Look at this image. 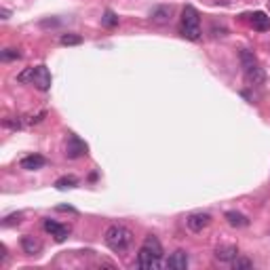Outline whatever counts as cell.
Masks as SVG:
<instances>
[{"instance_id": "1", "label": "cell", "mask_w": 270, "mask_h": 270, "mask_svg": "<svg viewBox=\"0 0 270 270\" xmlns=\"http://www.w3.org/2000/svg\"><path fill=\"white\" fill-rule=\"evenodd\" d=\"M163 264V245L156 236H146L137 253V266L144 270H156Z\"/></svg>"}, {"instance_id": "2", "label": "cell", "mask_w": 270, "mask_h": 270, "mask_svg": "<svg viewBox=\"0 0 270 270\" xmlns=\"http://www.w3.org/2000/svg\"><path fill=\"white\" fill-rule=\"evenodd\" d=\"M104 243L112 249V251L123 253V251H127V249L131 247L133 232L127 226H123V224H112V226L106 230V234H104Z\"/></svg>"}, {"instance_id": "3", "label": "cell", "mask_w": 270, "mask_h": 270, "mask_svg": "<svg viewBox=\"0 0 270 270\" xmlns=\"http://www.w3.org/2000/svg\"><path fill=\"white\" fill-rule=\"evenodd\" d=\"M239 59H241V68H243V72H245V78H247L249 85H253V87L264 85L266 74H264V70H262V66L258 63V57L253 55V51L243 49L239 53Z\"/></svg>"}, {"instance_id": "4", "label": "cell", "mask_w": 270, "mask_h": 270, "mask_svg": "<svg viewBox=\"0 0 270 270\" xmlns=\"http://www.w3.org/2000/svg\"><path fill=\"white\" fill-rule=\"evenodd\" d=\"M179 34L186 40H198L201 38V17L194 6H184L182 11V23H179Z\"/></svg>"}, {"instance_id": "5", "label": "cell", "mask_w": 270, "mask_h": 270, "mask_svg": "<svg viewBox=\"0 0 270 270\" xmlns=\"http://www.w3.org/2000/svg\"><path fill=\"white\" fill-rule=\"evenodd\" d=\"M19 82H30L38 91H49L51 89V72L47 66H36V68H25L21 74H17Z\"/></svg>"}, {"instance_id": "6", "label": "cell", "mask_w": 270, "mask_h": 270, "mask_svg": "<svg viewBox=\"0 0 270 270\" xmlns=\"http://www.w3.org/2000/svg\"><path fill=\"white\" fill-rule=\"evenodd\" d=\"M209 224H211V215L203 213V211H196V213H190L186 217V226H188L192 232H203Z\"/></svg>"}, {"instance_id": "7", "label": "cell", "mask_w": 270, "mask_h": 270, "mask_svg": "<svg viewBox=\"0 0 270 270\" xmlns=\"http://www.w3.org/2000/svg\"><path fill=\"white\" fill-rule=\"evenodd\" d=\"M89 150V146L85 144L82 139H78V135L70 133V139H68V146H66V156L68 158H78V156H85Z\"/></svg>"}, {"instance_id": "8", "label": "cell", "mask_w": 270, "mask_h": 270, "mask_svg": "<svg viewBox=\"0 0 270 270\" xmlns=\"http://www.w3.org/2000/svg\"><path fill=\"white\" fill-rule=\"evenodd\" d=\"M42 228H44V232H49L57 243L66 241L68 234H70V228L68 226H63V224H59V222H53V220H44Z\"/></svg>"}, {"instance_id": "9", "label": "cell", "mask_w": 270, "mask_h": 270, "mask_svg": "<svg viewBox=\"0 0 270 270\" xmlns=\"http://www.w3.org/2000/svg\"><path fill=\"white\" fill-rule=\"evenodd\" d=\"M19 165H21V169H25V171H38L47 165V158H44L42 154H28V156H23L19 160Z\"/></svg>"}, {"instance_id": "10", "label": "cell", "mask_w": 270, "mask_h": 270, "mask_svg": "<svg viewBox=\"0 0 270 270\" xmlns=\"http://www.w3.org/2000/svg\"><path fill=\"white\" fill-rule=\"evenodd\" d=\"M173 17V6L163 4V6H154L150 11V19L152 23H169Z\"/></svg>"}, {"instance_id": "11", "label": "cell", "mask_w": 270, "mask_h": 270, "mask_svg": "<svg viewBox=\"0 0 270 270\" xmlns=\"http://www.w3.org/2000/svg\"><path fill=\"white\" fill-rule=\"evenodd\" d=\"M167 266H169L171 270H186L188 268V253L182 251V249L173 251L169 255V260H167Z\"/></svg>"}, {"instance_id": "12", "label": "cell", "mask_w": 270, "mask_h": 270, "mask_svg": "<svg viewBox=\"0 0 270 270\" xmlns=\"http://www.w3.org/2000/svg\"><path fill=\"white\" fill-rule=\"evenodd\" d=\"M251 19V25H253V30H258V32H268L270 30V17L266 15L264 11H255L253 15H249Z\"/></svg>"}, {"instance_id": "13", "label": "cell", "mask_w": 270, "mask_h": 270, "mask_svg": "<svg viewBox=\"0 0 270 270\" xmlns=\"http://www.w3.org/2000/svg\"><path fill=\"white\" fill-rule=\"evenodd\" d=\"M21 249L28 255H36V253H40L42 251V243L34 239V236H30V234H25L23 239H21Z\"/></svg>"}, {"instance_id": "14", "label": "cell", "mask_w": 270, "mask_h": 270, "mask_svg": "<svg viewBox=\"0 0 270 270\" xmlns=\"http://www.w3.org/2000/svg\"><path fill=\"white\" fill-rule=\"evenodd\" d=\"M236 253H239V249H236L234 245H224V247H217L215 258L220 262H232L236 258Z\"/></svg>"}, {"instance_id": "15", "label": "cell", "mask_w": 270, "mask_h": 270, "mask_svg": "<svg viewBox=\"0 0 270 270\" xmlns=\"http://www.w3.org/2000/svg\"><path fill=\"white\" fill-rule=\"evenodd\" d=\"M226 220L230 226H234V228H245L249 226V220L243 213H239V211H226Z\"/></svg>"}, {"instance_id": "16", "label": "cell", "mask_w": 270, "mask_h": 270, "mask_svg": "<svg viewBox=\"0 0 270 270\" xmlns=\"http://www.w3.org/2000/svg\"><path fill=\"white\" fill-rule=\"evenodd\" d=\"M74 186H78V179H76L74 175H63L55 182L57 190H68V188H74Z\"/></svg>"}, {"instance_id": "17", "label": "cell", "mask_w": 270, "mask_h": 270, "mask_svg": "<svg viewBox=\"0 0 270 270\" xmlns=\"http://www.w3.org/2000/svg\"><path fill=\"white\" fill-rule=\"evenodd\" d=\"M59 42L63 44V47H76V44L82 42V36H78V34H61Z\"/></svg>"}, {"instance_id": "18", "label": "cell", "mask_w": 270, "mask_h": 270, "mask_svg": "<svg viewBox=\"0 0 270 270\" xmlns=\"http://www.w3.org/2000/svg\"><path fill=\"white\" fill-rule=\"evenodd\" d=\"M101 23H104L106 28H116V25H118V17H116V13H114V11H106V13H104V17H101Z\"/></svg>"}, {"instance_id": "19", "label": "cell", "mask_w": 270, "mask_h": 270, "mask_svg": "<svg viewBox=\"0 0 270 270\" xmlns=\"http://www.w3.org/2000/svg\"><path fill=\"white\" fill-rule=\"evenodd\" d=\"M232 268H236V270H241V268H253V262L249 260V258H236L232 260Z\"/></svg>"}, {"instance_id": "20", "label": "cell", "mask_w": 270, "mask_h": 270, "mask_svg": "<svg viewBox=\"0 0 270 270\" xmlns=\"http://www.w3.org/2000/svg\"><path fill=\"white\" fill-rule=\"evenodd\" d=\"M0 57H2V61H13V59H19V57H21V53H19L17 49H4Z\"/></svg>"}, {"instance_id": "21", "label": "cell", "mask_w": 270, "mask_h": 270, "mask_svg": "<svg viewBox=\"0 0 270 270\" xmlns=\"http://www.w3.org/2000/svg\"><path fill=\"white\" fill-rule=\"evenodd\" d=\"M44 116H47V112H44V110H40L38 114H32V116H28V118H25V123H28V125H36V123H40V120H42Z\"/></svg>"}, {"instance_id": "22", "label": "cell", "mask_w": 270, "mask_h": 270, "mask_svg": "<svg viewBox=\"0 0 270 270\" xmlns=\"http://www.w3.org/2000/svg\"><path fill=\"white\" fill-rule=\"evenodd\" d=\"M19 222H21V213H13L9 217H4L2 226H13V224H19Z\"/></svg>"}, {"instance_id": "23", "label": "cell", "mask_w": 270, "mask_h": 270, "mask_svg": "<svg viewBox=\"0 0 270 270\" xmlns=\"http://www.w3.org/2000/svg\"><path fill=\"white\" fill-rule=\"evenodd\" d=\"M6 129H21V123H19V120H15V118H4V123H2Z\"/></svg>"}, {"instance_id": "24", "label": "cell", "mask_w": 270, "mask_h": 270, "mask_svg": "<svg viewBox=\"0 0 270 270\" xmlns=\"http://www.w3.org/2000/svg\"><path fill=\"white\" fill-rule=\"evenodd\" d=\"M0 15H2V19H9L11 17V11L9 9H0Z\"/></svg>"}, {"instance_id": "25", "label": "cell", "mask_w": 270, "mask_h": 270, "mask_svg": "<svg viewBox=\"0 0 270 270\" xmlns=\"http://www.w3.org/2000/svg\"><path fill=\"white\" fill-rule=\"evenodd\" d=\"M57 211H70V213H76L74 207H57Z\"/></svg>"}, {"instance_id": "26", "label": "cell", "mask_w": 270, "mask_h": 270, "mask_svg": "<svg viewBox=\"0 0 270 270\" xmlns=\"http://www.w3.org/2000/svg\"><path fill=\"white\" fill-rule=\"evenodd\" d=\"M268 4H270V2H268Z\"/></svg>"}]
</instances>
